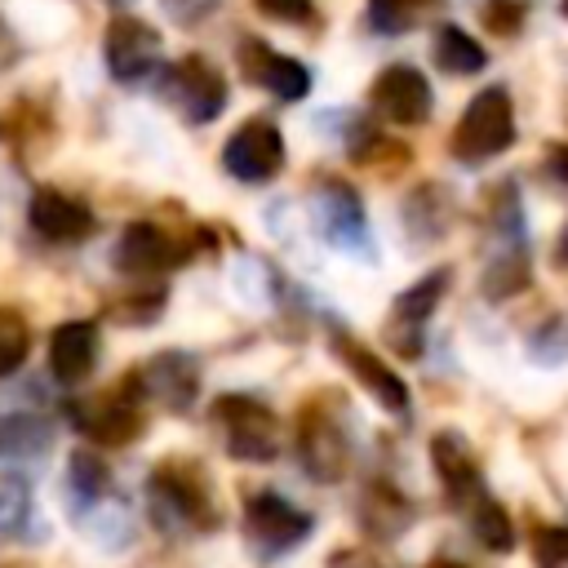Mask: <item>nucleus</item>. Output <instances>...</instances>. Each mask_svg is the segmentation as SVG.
I'll return each instance as SVG.
<instances>
[{
  "mask_svg": "<svg viewBox=\"0 0 568 568\" xmlns=\"http://www.w3.org/2000/svg\"><path fill=\"white\" fill-rule=\"evenodd\" d=\"M102 49H106V67H111L115 80H142L160 67L164 44H160V31L151 22H142L133 13H120V18H111Z\"/></svg>",
  "mask_w": 568,
  "mask_h": 568,
  "instance_id": "obj_11",
  "label": "nucleus"
},
{
  "mask_svg": "<svg viewBox=\"0 0 568 568\" xmlns=\"http://www.w3.org/2000/svg\"><path fill=\"white\" fill-rule=\"evenodd\" d=\"M315 222L324 231V240L342 253H368V217L359 195L346 182H324L315 191Z\"/></svg>",
  "mask_w": 568,
  "mask_h": 568,
  "instance_id": "obj_12",
  "label": "nucleus"
},
{
  "mask_svg": "<svg viewBox=\"0 0 568 568\" xmlns=\"http://www.w3.org/2000/svg\"><path fill=\"white\" fill-rule=\"evenodd\" d=\"M435 62H439L448 75H475V71L488 62V53H484L479 40H470L462 27H439V36H435Z\"/></svg>",
  "mask_w": 568,
  "mask_h": 568,
  "instance_id": "obj_23",
  "label": "nucleus"
},
{
  "mask_svg": "<svg viewBox=\"0 0 568 568\" xmlns=\"http://www.w3.org/2000/svg\"><path fill=\"white\" fill-rule=\"evenodd\" d=\"M31 488L22 479H0V537H18L22 528H31Z\"/></svg>",
  "mask_w": 568,
  "mask_h": 568,
  "instance_id": "obj_26",
  "label": "nucleus"
},
{
  "mask_svg": "<svg viewBox=\"0 0 568 568\" xmlns=\"http://www.w3.org/2000/svg\"><path fill=\"white\" fill-rule=\"evenodd\" d=\"M564 13H568V0H564Z\"/></svg>",
  "mask_w": 568,
  "mask_h": 568,
  "instance_id": "obj_35",
  "label": "nucleus"
},
{
  "mask_svg": "<svg viewBox=\"0 0 568 568\" xmlns=\"http://www.w3.org/2000/svg\"><path fill=\"white\" fill-rule=\"evenodd\" d=\"M484 27L497 31V36H515L524 27V0H488Z\"/></svg>",
  "mask_w": 568,
  "mask_h": 568,
  "instance_id": "obj_30",
  "label": "nucleus"
},
{
  "mask_svg": "<svg viewBox=\"0 0 568 568\" xmlns=\"http://www.w3.org/2000/svg\"><path fill=\"white\" fill-rule=\"evenodd\" d=\"M297 457H302V470L320 484H337L351 466V448H346V435L337 426V417L315 399L297 413Z\"/></svg>",
  "mask_w": 568,
  "mask_h": 568,
  "instance_id": "obj_5",
  "label": "nucleus"
},
{
  "mask_svg": "<svg viewBox=\"0 0 568 568\" xmlns=\"http://www.w3.org/2000/svg\"><path fill=\"white\" fill-rule=\"evenodd\" d=\"M328 346H333V355L351 368V377L386 408V413H395V417H404L408 413V386H404V377L377 355V351H368L355 333H346V328H328Z\"/></svg>",
  "mask_w": 568,
  "mask_h": 568,
  "instance_id": "obj_6",
  "label": "nucleus"
},
{
  "mask_svg": "<svg viewBox=\"0 0 568 568\" xmlns=\"http://www.w3.org/2000/svg\"><path fill=\"white\" fill-rule=\"evenodd\" d=\"M146 493H151V506H155V519L173 532H209L217 528V501H213V484L209 475L186 462V457H164L151 479H146Z\"/></svg>",
  "mask_w": 568,
  "mask_h": 568,
  "instance_id": "obj_1",
  "label": "nucleus"
},
{
  "mask_svg": "<svg viewBox=\"0 0 568 568\" xmlns=\"http://www.w3.org/2000/svg\"><path fill=\"white\" fill-rule=\"evenodd\" d=\"M213 422L222 426L226 453L240 462H275L280 453V426L275 413L253 395H222L213 404Z\"/></svg>",
  "mask_w": 568,
  "mask_h": 568,
  "instance_id": "obj_4",
  "label": "nucleus"
},
{
  "mask_svg": "<svg viewBox=\"0 0 568 568\" xmlns=\"http://www.w3.org/2000/svg\"><path fill=\"white\" fill-rule=\"evenodd\" d=\"M444 288H448V271H430V275L417 280L408 293H399L395 306H390V333H395V328H408V333L417 337V328H422V324L430 320V311L439 306Z\"/></svg>",
  "mask_w": 568,
  "mask_h": 568,
  "instance_id": "obj_20",
  "label": "nucleus"
},
{
  "mask_svg": "<svg viewBox=\"0 0 568 568\" xmlns=\"http://www.w3.org/2000/svg\"><path fill=\"white\" fill-rule=\"evenodd\" d=\"M359 524H364L368 537L390 541V537H399V532L413 524V506H408V497L395 493L390 484H368V493H364V501H359Z\"/></svg>",
  "mask_w": 568,
  "mask_h": 568,
  "instance_id": "obj_19",
  "label": "nucleus"
},
{
  "mask_svg": "<svg viewBox=\"0 0 568 568\" xmlns=\"http://www.w3.org/2000/svg\"><path fill=\"white\" fill-rule=\"evenodd\" d=\"M186 244L173 240L164 226L155 222H133L124 226V235L115 240V271L124 275H138V280H151V275H164L173 266L186 262Z\"/></svg>",
  "mask_w": 568,
  "mask_h": 568,
  "instance_id": "obj_10",
  "label": "nucleus"
},
{
  "mask_svg": "<svg viewBox=\"0 0 568 568\" xmlns=\"http://www.w3.org/2000/svg\"><path fill=\"white\" fill-rule=\"evenodd\" d=\"M430 462H435V475H439V484H444L453 506H470L484 493L479 457H475V448L457 430H444V435L430 439Z\"/></svg>",
  "mask_w": 568,
  "mask_h": 568,
  "instance_id": "obj_14",
  "label": "nucleus"
},
{
  "mask_svg": "<svg viewBox=\"0 0 568 568\" xmlns=\"http://www.w3.org/2000/svg\"><path fill=\"white\" fill-rule=\"evenodd\" d=\"M257 9H266L280 22H302L311 18V0H257Z\"/></svg>",
  "mask_w": 568,
  "mask_h": 568,
  "instance_id": "obj_31",
  "label": "nucleus"
},
{
  "mask_svg": "<svg viewBox=\"0 0 568 568\" xmlns=\"http://www.w3.org/2000/svg\"><path fill=\"white\" fill-rule=\"evenodd\" d=\"M222 164L240 182H266L284 164V138L271 120H244L222 146Z\"/></svg>",
  "mask_w": 568,
  "mask_h": 568,
  "instance_id": "obj_9",
  "label": "nucleus"
},
{
  "mask_svg": "<svg viewBox=\"0 0 568 568\" xmlns=\"http://www.w3.org/2000/svg\"><path fill=\"white\" fill-rule=\"evenodd\" d=\"M532 559L537 568H568V528H537Z\"/></svg>",
  "mask_w": 568,
  "mask_h": 568,
  "instance_id": "obj_29",
  "label": "nucleus"
},
{
  "mask_svg": "<svg viewBox=\"0 0 568 568\" xmlns=\"http://www.w3.org/2000/svg\"><path fill=\"white\" fill-rule=\"evenodd\" d=\"M470 528H475L479 546H488L493 555L515 550V519L506 515L501 501H493V497H484V493L470 501Z\"/></svg>",
  "mask_w": 568,
  "mask_h": 568,
  "instance_id": "obj_22",
  "label": "nucleus"
},
{
  "mask_svg": "<svg viewBox=\"0 0 568 568\" xmlns=\"http://www.w3.org/2000/svg\"><path fill=\"white\" fill-rule=\"evenodd\" d=\"M106 488H111L106 466H102L93 453H75L71 466H67V497H71V506H75V510L89 506V515H93V510L102 506Z\"/></svg>",
  "mask_w": 568,
  "mask_h": 568,
  "instance_id": "obj_21",
  "label": "nucleus"
},
{
  "mask_svg": "<svg viewBox=\"0 0 568 568\" xmlns=\"http://www.w3.org/2000/svg\"><path fill=\"white\" fill-rule=\"evenodd\" d=\"M373 111L382 115V120H390V124H404V129H413V124H422L426 115H430V84H426V75L417 71V67H386L377 80H373Z\"/></svg>",
  "mask_w": 568,
  "mask_h": 568,
  "instance_id": "obj_13",
  "label": "nucleus"
},
{
  "mask_svg": "<svg viewBox=\"0 0 568 568\" xmlns=\"http://www.w3.org/2000/svg\"><path fill=\"white\" fill-rule=\"evenodd\" d=\"M559 262H564V266H568V235H564V240H559Z\"/></svg>",
  "mask_w": 568,
  "mask_h": 568,
  "instance_id": "obj_34",
  "label": "nucleus"
},
{
  "mask_svg": "<svg viewBox=\"0 0 568 568\" xmlns=\"http://www.w3.org/2000/svg\"><path fill=\"white\" fill-rule=\"evenodd\" d=\"M98 364V324L93 320H67L49 337V373L62 386H80Z\"/></svg>",
  "mask_w": 568,
  "mask_h": 568,
  "instance_id": "obj_17",
  "label": "nucleus"
},
{
  "mask_svg": "<svg viewBox=\"0 0 568 568\" xmlns=\"http://www.w3.org/2000/svg\"><path fill=\"white\" fill-rule=\"evenodd\" d=\"M422 4H430V0H368V22L382 36H399V31L417 27Z\"/></svg>",
  "mask_w": 568,
  "mask_h": 568,
  "instance_id": "obj_28",
  "label": "nucleus"
},
{
  "mask_svg": "<svg viewBox=\"0 0 568 568\" xmlns=\"http://www.w3.org/2000/svg\"><path fill=\"white\" fill-rule=\"evenodd\" d=\"M528 284V257H524V248L515 253V248H506L493 266H488V275H484V293L488 297H510V293H519Z\"/></svg>",
  "mask_w": 568,
  "mask_h": 568,
  "instance_id": "obj_27",
  "label": "nucleus"
},
{
  "mask_svg": "<svg viewBox=\"0 0 568 568\" xmlns=\"http://www.w3.org/2000/svg\"><path fill=\"white\" fill-rule=\"evenodd\" d=\"M160 4H164L178 22H200L204 13H213V4H217V0H160Z\"/></svg>",
  "mask_w": 568,
  "mask_h": 568,
  "instance_id": "obj_32",
  "label": "nucleus"
},
{
  "mask_svg": "<svg viewBox=\"0 0 568 568\" xmlns=\"http://www.w3.org/2000/svg\"><path fill=\"white\" fill-rule=\"evenodd\" d=\"M426 568H470V564H462V559H444V555H435Z\"/></svg>",
  "mask_w": 568,
  "mask_h": 568,
  "instance_id": "obj_33",
  "label": "nucleus"
},
{
  "mask_svg": "<svg viewBox=\"0 0 568 568\" xmlns=\"http://www.w3.org/2000/svg\"><path fill=\"white\" fill-rule=\"evenodd\" d=\"M27 346H31V328H27L22 311L0 306V377H9V373L22 368Z\"/></svg>",
  "mask_w": 568,
  "mask_h": 568,
  "instance_id": "obj_25",
  "label": "nucleus"
},
{
  "mask_svg": "<svg viewBox=\"0 0 568 568\" xmlns=\"http://www.w3.org/2000/svg\"><path fill=\"white\" fill-rule=\"evenodd\" d=\"M164 93L169 102L191 120V124H209L222 115L226 106V80L204 62V58H182L164 71Z\"/></svg>",
  "mask_w": 568,
  "mask_h": 568,
  "instance_id": "obj_8",
  "label": "nucleus"
},
{
  "mask_svg": "<svg viewBox=\"0 0 568 568\" xmlns=\"http://www.w3.org/2000/svg\"><path fill=\"white\" fill-rule=\"evenodd\" d=\"M142 373H129L120 382H111L102 395H93L89 404L71 408V422L93 439V444H133L142 435Z\"/></svg>",
  "mask_w": 568,
  "mask_h": 568,
  "instance_id": "obj_3",
  "label": "nucleus"
},
{
  "mask_svg": "<svg viewBox=\"0 0 568 568\" xmlns=\"http://www.w3.org/2000/svg\"><path fill=\"white\" fill-rule=\"evenodd\" d=\"M27 217H31L36 235H44L53 244H80L84 235H93V213L80 200H71L67 191H53V186L31 195Z\"/></svg>",
  "mask_w": 568,
  "mask_h": 568,
  "instance_id": "obj_16",
  "label": "nucleus"
},
{
  "mask_svg": "<svg viewBox=\"0 0 568 568\" xmlns=\"http://www.w3.org/2000/svg\"><path fill=\"white\" fill-rule=\"evenodd\" d=\"M244 528H248V537L262 555H284V550H293L311 537L315 519L280 493H253L248 506H244Z\"/></svg>",
  "mask_w": 568,
  "mask_h": 568,
  "instance_id": "obj_7",
  "label": "nucleus"
},
{
  "mask_svg": "<svg viewBox=\"0 0 568 568\" xmlns=\"http://www.w3.org/2000/svg\"><path fill=\"white\" fill-rule=\"evenodd\" d=\"M53 430L36 417H4L0 422V457H40L49 453Z\"/></svg>",
  "mask_w": 568,
  "mask_h": 568,
  "instance_id": "obj_24",
  "label": "nucleus"
},
{
  "mask_svg": "<svg viewBox=\"0 0 568 568\" xmlns=\"http://www.w3.org/2000/svg\"><path fill=\"white\" fill-rule=\"evenodd\" d=\"M142 386L146 395L169 408V413H186L195 404V390H200V364L186 355V351H160L146 368H142Z\"/></svg>",
  "mask_w": 568,
  "mask_h": 568,
  "instance_id": "obj_15",
  "label": "nucleus"
},
{
  "mask_svg": "<svg viewBox=\"0 0 568 568\" xmlns=\"http://www.w3.org/2000/svg\"><path fill=\"white\" fill-rule=\"evenodd\" d=\"M510 142H515V106H510V93L501 84H488L462 111V120L453 129V155L462 164H484V160L501 155Z\"/></svg>",
  "mask_w": 568,
  "mask_h": 568,
  "instance_id": "obj_2",
  "label": "nucleus"
},
{
  "mask_svg": "<svg viewBox=\"0 0 568 568\" xmlns=\"http://www.w3.org/2000/svg\"><path fill=\"white\" fill-rule=\"evenodd\" d=\"M244 67H248L253 80H262V84H266L275 98H284V102H297V98L311 93V71H306L302 62H293V58H284V53H275V49H266V44H257V40H244Z\"/></svg>",
  "mask_w": 568,
  "mask_h": 568,
  "instance_id": "obj_18",
  "label": "nucleus"
}]
</instances>
